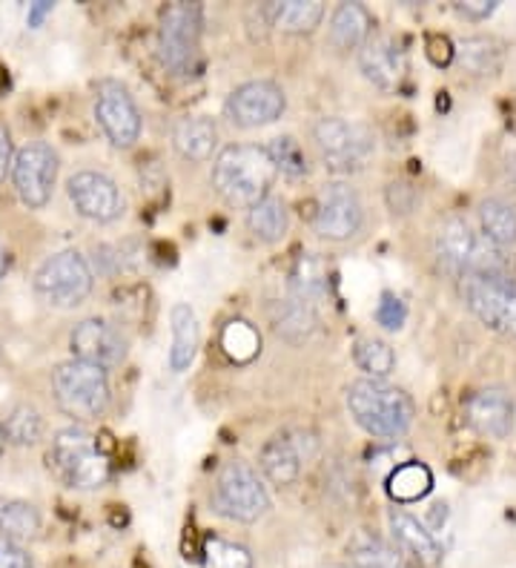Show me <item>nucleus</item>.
<instances>
[{"label": "nucleus", "mask_w": 516, "mask_h": 568, "mask_svg": "<svg viewBox=\"0 0 516 568\" xmlns=\"http://www.w3.org/2000/svg\"><path fill=\"white\" fill-rule=\"evenodd\" d=\"M69 345H72L75 359L90 362L103 371L121 365L127 356V339L107 320H83L69 336Z\"/></svg>", "instance_id": "obj_16"}, {"label": "nucleus", "mask_w": 516, "mask_h": 568, "mask_svg": "<svg viewBox=\"0 0 516 568\" xmlns=\"http://www.w3.org/2000/svg\"><path fill=\"white\" fill-rule=\"evenodd\" d=\"M358 67L378 90H399L407 75L405 47L393 36H371L365 47L358 49Z\"/></svg>", "instance_id": "obj_17"}, {"label": "nucleus", "mask_w": 516, "mask_h": 568, "mask_svg": "<svg viewBox=\"0 0 516 568\" xmlns=\"http://www.w3.org/2000/svg\"><path fill=\"white\" fill-rule=\"evenodd\" d=\"M347 410L373 437L396 439L407 434L416 416L411 396L385 379H358L347 388Z\"/></svg>", "instance_id": "obj_3"}, {"label": "nucleus", "mask_w": 516, "mask_h": 568, "mask_svg": "<svg viewBox=\"0 0 516 568\" xmlns=\"http://www.w3.org/2000/svg\"><path fill=\"white\" fill-rule=\"evenodd\" d=\"M494 0H468V3H456V12L471 18V21H485L488 14H494Z\"/></svg>", "instance_id": "obj_40"}, {"label": "nucleus", "mask_w": 516, "mask_h": 568, "mask_svg": "<svg viewBox=\"0 0 516 568\" xmlns=\"http://www.w3.org/2000/svg\"><path fill=\"white\" fill-rule=\"evenodd\" d=\"M508 170H510V173H514V181H516V153L510 155V164H508Z\"/></svg>", "instance_id": "obj_43"}, {"label": "nucleus", "mask_w": 516, "mask_h": 568, "mask_svg": "<svg viewBox=\"0 0 516 568\" xmlns=\"http://www.w3.org/2000/svg\"><path fill=\"white\" fill-rule=\"evenodd\" d=\"M407 320V311H405V302L399 296H393V293H385L382 302L376 307V322L387 331H399Z\"/></svg>", "instance_id": "obj_37"}, {"label": "nucleus", "mask_w": 516, "mask_h": 568, "mask_svg": "<svg viewBox=\"0 0 516 568\" xmlns=\"http://www.w3.org/2000/svg\"><path fill=\"white\" fill-rule=\"evenodd\" d=\"M331 293V273L327 264L316 253H304L296 258L293 271H290V298H296L302 305L316 311L324 298Z\"/></svg>", "instance_id": "obj_21"}, {"label": "nucleus", "mask_w": 516, "mask_h": 568, "mask_svg": "<svg viewBox=\"0 0 516 568\" xmlns=\"http://www.w3.org/2000/svg\"><path fill=\"white\" fill-rule=\"evenodd\" d=\"M373 32V14L362 3H338L331 18V41L338 49H362Z\"/></svg>", "instance_id": "obj_27"}, {"label": "nucleus", "mask_w": 516, "mask_h": 568, "mask_svg": "<svg viewBox=\"0 0 516 568\" xmlns=\"http://www.w3.org/2000/svg\"><path fill=\"white\" fill-rule=\"evenodd\" d=\"M95 119L103 135L115 146H132L141 135V112L127 92V87L115 81H103L95 92Z\"/></svg>", "instance_id": "obj_14"}, {"label": "nucleus", "mask_w": 516, "mask_h": 568, "mask_svg": "<svg viewBox=\"0 0 516 568\" xmlns=\"http://www.w3.org/2000/svg\"><path fill=\"white\" fill-rule=\"evenodd\" d=\"M204 568H253V555L239 542L210 537L204 542Z\"/></svg>", "instance_id": "obj_35"}, {"label": "nucleus", "mask_w": 516, "mask_h": 568, "mask_svg": "<svg viewBox=\"0 0 516 568\" xmlns=\"http://www.w3.org/2000/svg\"><path fill=\"white\" fill-rule=\"evenodd\" d=\"M14 153H12V135H9V126L0 121V181L12 173Z\"/></svg>", "instance_id": "obj_39"}, {"label": "nucleus", "mask_w": 516, "mask_h": 568, "mask_svg": "<svg viewBox=\"0 0 516 568\" xmlns=\"http://www.w3.org/2000/svg\"><path fill=\"white\" fill-rule=\"evenodd\" d=\"M462 298L488 331L516 339L514 276H465L462 278Z\"/></svg>", "instance_id": "obj_8"}, {"label": "nucleus", "mask_w": 516, "mask_h": 568, "mask_svg": "<svg viewBox=\"0 0 516 568\" xmlns=\"http://www.w3.org/2000/svg\"><path fill=\"white\" fill-rule=\"evenodd\" d=\"M67 190L83 219L107 224L121 219V213H124V195H121V190H118L110 175L83 170V173H75L69 179Z\"/></svg>", "instance_id": "obj_15"}, {"label": "nucleus", "mask_w": 516, "mask_h": 568, "mask_svg": "<svg viewBox=\"0 0 516 568\" xmlns=\"http://www.w3.org/2000/svg\"><path fill=\"white\" fill-rule=\"evenodd\" d=\"M49 12H52V3H49V0H41V3L29 7V27H41V21Z\"/></svg>", "instance_id": "obj_41"}, {"label": "nucleus", "mask_w": 516, "mask_h": 568, "mask_svg": "<svg viewBox=\"0 0 516 568\" xmlns=\"http://www.w3.org/2000/svg\"><path fill=\"white\" fill-rule=\"evenodd\" d=\"M434 488V474L422 463H405L387 477V494L396 503H416Z\"/></svg>", "instance_id": "obj_31"}, {"label": "nucleus", "mask_w": 516, "mask_h": 568, "mask_svg": "<svg viewBox=\"0 0 516 568\" xmlns=\"http://www.w3.org/2000/svg\"><path fill=\"white\" fill-rule=\"evenodd\" d=\"M454 58L462 67V72H468V75L474 78H488L503 70L505 43L494 36L465 38V41L454 49Z\"/></svg>", "instance_id": "obj_24"}, {"label": "nucleus", "mask_w": 516, "mask_h": 568, "mask_svg": "<svg viewBox=\"0 0 516 568\" xmlns=\"http://www.w3.org/2000/svg\"><path fill=\"white\" fill-rule=\"evenodd\" d=\"M49 465L78 491H95L110 479V459L98 448V439L83 428L58 430L49 448Z\"/></svg>", "instance_id": "obj_4"}, {"label": "nucleus", "mask_w": 516, "mask_h": 568, "mask_svg": "<svg viewBox=\"0 0 516 568\" xmlns=\"http://www.w3.org/2000/svg\"><path fill=\"white\" fill-rule=\"evenodd\" d=\"M482 236L490 239L496 247H514L516 244V210L503 199H485L479 204Z\"/></svg>", "instance_id": "obj_29"}, {"label": "nucleus", "mask_w": 516, "mask_h": 568, "mask_svg": "<svg viewBox=\"0 0 516 568\" xmlns=\"http://www.w3.org/2000/svg\"><path fill=\"white\" fill-rule=\"evenodd\" d=\"M365 222L362 213V202H358L356 190L342 184V181H331L324 184L318 193L316 213H313V230L327 242H347L358 233Z\"/></svg>", "instance_id": "obj_12"}, {"label": "nucleus", "mask_w": 516, "mask_h": 568, "mask_svg": "<svg viewBox=\"0 0 516 568\" xmlns=\"http://www.w3.org/2000/svg\"><path fill=\"white\" fill-rule=\"evenodd\" d=\"M284 106H287V98H284L279 83L250 81L233 90V95L224 104V112L235 126L253 130V126L273 124V121L282 119Z\"/></svg>", "instance_id": "obj_13"}, {"label": "nucleus", "mask_w": 516, "mask_h": 568, "mask_svg": "<svg viewBox=\"0 0 516 568\" xmlns=\"http://www.w3.org/2000/svg\"><path fill=\"white\" fill-rule=\"evenodd\" d=\"M267 155L273 159L275 173L287 175V179H304L307 175V155H304L296 139H290V135L273 139L267 144Z\"/></svg>", "instance_id": "obj_34"}, {"label": "nucleus", "mask_w": 516, "mask_h": 568, "mask_svg": "<svg viewBox=\"0 0 516 568\" xmlns=\"http://www.w3.org/2000/svg\"><path fill=\"white\" fill-rule=\"evenodd\" d=\"M201 23L204 12L199 3H170L161 12L159 27V58L166 70L175 75H190L199 61V43H201Z\"/></svg>", "instance_id": "obj_6"}, {"label": "nucleus", "mask_w": 516, "mask_h": 568, "mask_svg": "<svg viewBox=\"0 0 516 568\" xmlns=\"http://www.w3.org/2000/svg\"><path fill=\"white\" fill-rule=\"evenodd\" d=\"M262 12L270 27L282 29L287 36H307L324 18V7L318 0H282V3H267Z\"/></svg>", "instance_id": "obj_26"}, {"label": "nucleus", "mask_w": 516, "mask_h": 568, "mask_svg": "<svg viewBox=\"0 0 516 568\" xmlns=\"http://www.w3.org/2000/svg\"><path fill=\"white\" fill-rule=\"evenodd\" d=\"M52 394L58 408L75 423H90L110 405V379L107 371L81 359H69L52 371Z\"/></svg>", "instance_id": "obj_5"}, {"label": "nucleus", "mask_w": 516, "mask_h": 568, "mask_svg": "<svg viewBox=\"0 0 516 568\" xmlns=\"http://www.w3.org/2000/svg\"><path fill=\"white\" fill-rule=\"evenodd\" d=\"M34 291L52 307H78L92 293V271L78 250H61L34 273Z\"/></svg>", "instance_id": "obj_9"}, {"label": "nucleus", "mask_w": 516, "mask_h": 568, "mask_svg": "<svg viewBox=\"0 0 516 568\" xmlns=\"http://www.w3.org/2000/svg\"><path fill=\"white\" fill-rule=\"evenodd\" d=\"M7 273H9V253H7V247L0 244V284H3Z\"/></svg>", "instance_id": "obj_42"}, {"label": "nucleus", "mask_w": 516, "mask_h": 568, "mask_svg": "<svg viewBox=\"0 0 516 568\" xmlns=\"http://www.w3.org/2000/svg\"><path fill=\"white\" fill-rule=\"evenodd\" d=\"M247 224H250V233H253L259 242H267V244L279 242V239H284V233H287L290 227L287 207H284L282 199L267 195L264 202L250 207Z\"/></svg>", "instance_id": "obj_30"}, {"label": "nucleus", "mask_w": 516, "mask_h": 568, "mask_svg": "<svg viewBox=\"0 0 516 568\" xmlns=\"http://www.w3.org/2000/svg\"><path fill=\"white\" fill-rule=\"evenodd\" d=\"M3 430H7L9 443L32 445L41 439L43 423H41V416H38V410L29 408V405H21V408L12 410V416L7 419Z\"/></svg>", "instance_id": "obj_36"}, {"label": "nucleus", "mask_w": 516, "mask_h": 568, "mask_svg": "<svg viewBox=\"0 0 516 568\" xmlns=\"http://www.w3.org/2000/svg\"><path fill=\"white\" fill-rule=\"evenodd\" d=\"M465 419L482 437L505 439L514 430V399L503 388L476 390L465 403Z\"/></svg>", "instance_id": "obj_18"}, {"label": "nucleus", "mask_w": 516, "mask_h": 568, "mask_svg": "<svg viewBox=\"0 0 516 568\" xmlns=\"http://www.w3.org/2000/svg\"><path fill=\"white\" fill-rule=\"evenodd\" d=\"M273 327L287 342H302L316 331V311L296 302V298L279 302L273 307Z\"/></svg>", "instance_id": "obj_32"}, {"label": "nucleus", "mask_w": 516, "mask_h": 568, "mask_svg": "<svg viewBox=\"0 0 516 568\" xmlns=\"http://www.w3.org/2000/svg\"><path fill=\"white\" fill-rule=\"evenodd\" d=\"M172 144H175L181 159L201 164V161L213 159L219 130H215L213 119H206V115H186L172 130Z\"/></svg>", "instance_id": "obj_23"}, {"label": "nucleus", "mask_w": 516, "mask_h": 568, "mask_svg": "<svg viewBox=\"0 0 516 568\" xmlns=\"http://www.w3.org/2000/svg\"><path fill=\"white\" fill-rule=\"evenodd\" d=\"M353 362H356L358 371H365L367 379H385L396 367V354H393V347L385 339L362 336L353 347Z\"/></svg>", "instance_id": "obj_33"}, {"label": "nucleus", "mask_w": 516, "mask_h": 568, "mask_svg": "<svg viewBox=\"0 0 516 568\" xmlns=\"http://www.w3.org/2000/svg\"><path fill=\"white\" fill-rule=\"evenodd\" d=\"M275 179L267 146L233 144L213 164V187L230 207H255L270 195Z\"/></svg>", "instance_id": "obj_2"}, {"label": "nucleus", "mask_w": 516, "mask_h": 568, "mask_svg": "<svg viewBox=\"0 0 516 568\" xmlns=\"http://www.w3.org/2000/svg\"><path fill=\"white\" fill-rule=\"evenodd\" d=\"M0 568H34V560L27 548L0 537Z\"/></svg>", "instance_id": "obj_38"}, {"label": "nucleus", "mask_w": 516, "mask_h": 568, "mask_svg": "<svg viewBox=\"0 0 516 568\" xmlns=\"http://www.w3.org/2000/svg\"><path fill=\"white\" fill-rule=\"evenodd\" d=\"M313 141L322 153L324 166L336 173H356L371 161L376 141L373 132L362 124L344 119H322L313 126Z\"/></svg>", "instance_id": "obj_10"}, {"label": "nucleus", "mask_w": 516, "mask_h": 568, "mask_svg": "<svg viewBox=\"0 0 516 568\" xmlns=\"http://www.w3.org/2000/svg\"><path fill=\"white\" fill-rule=\"evenodd\" d=\"M387 526H391V537L396 542L402 555L419 568H439L442 562V546L436 542V537L425 528V523H419L405 508H391L387 514Z\"/></svg>", "instance_id": "obj_19"}, {"label": "nucleus", "mask_w": 516, "mask_h": 568, "mask_svg": "<svg viewBox=\"0 0 516 568\" xmlns=\"http://www.w3.org/2000/svg\"><path fill=\"white\" fill-rule=\"evenodd\" d=\"M347 555H351L356 568H416L399 548L382 540L378 534L358 528L347 542Z\"/></svg>", "instance_id": "obj_25"}, {"label": "nucleus", "mask_w": 516, "mask_h": 568, "mask_svg": "<svg viewBox=\"0 0 516 568\" xmlns=\"http://www.w3.org/2000/svg\"><path fill=\"white\" fill-rule=\"evenodd\" d=\"M170 325H172V347H170V367L175 374H184L186 367L195 362L201 345V327L199 316L190 305L179 302L170 311Z\"/></svg>", "instance_id": "obj_22"}, {"label": "nucleus", "mask_w": 516, "mask_h": 568, "mask_svg": "<svg viewBox=\"0 0 516 568\" xmlns=\"http://www.w3.org/2000/svg\"><path fill=\"white\" fill-rule=\"evenodd\" d=\"M213 503L215 511L235 523H255L270 508L267 488L262 486L259 474L241 459H230V463L221 465Z\"/></svg>", "instance_id": "obj_7"}, {"label": "nucleus", "mask_w": 516, "mask_h": 568, "mask_svg": "<svg viewBox=\"0 0 516 568\" xmlns=\"http://www.w3.org/2000/svg\"><path fill=\"white\" fill-rule=\"evenodd\" d=\"M259 465H262L264 477L273 486H293L299 474H302V448H299L296 439L290 437V434H275V437L264 443Z\"/></svg>", "instance_id": "obj_20"}, {"label": "nucleus", "mask_w": 516, "mask_h": 568, "mask_svg": "<svg viewBox=\"0 0 516 568\" xmlns=\"http://www.w3.org/2000/svg\"><path fill=\"white\" fill-rule=\"evenodd\" d=\"M41 531V514L27 499L0 497V537L7 540H32Z\"/></svg>", "instance_id": "obj_28"}, {"label": "nucleus", "mask_w": 516, "mask_h": 568, "mask_svg": "<svg viewBox=\"0 0 516 568\" xmlns=\"http://www.w3.org/2000/svg\"><path fill=\"white\" fill-rule=\"evenodd\" d=\"M58 179V153L49 144H27L23 150H18L12 164V181L14 190L21 195V202L27 207L38 210L47 207V202L52 199V187H55Z\"/></svg>", "instance_id": "obj_11"}, {"label": "nucleus", "mask_w": 516, "mask_h": 568, "mask_svg": "<svg viewBox=\"0 0 516 568\" xmlns=\"http://www.w3.org/2000/svg\"><path fill=\"white\" fill-rule=\"evenodd\" d=\"M434 256L445 273L465 276H510V258L503 247L476 233L465 219H447L434 236Z\"/></svg>", "instance_id": "obj_1"}]
</instances>
